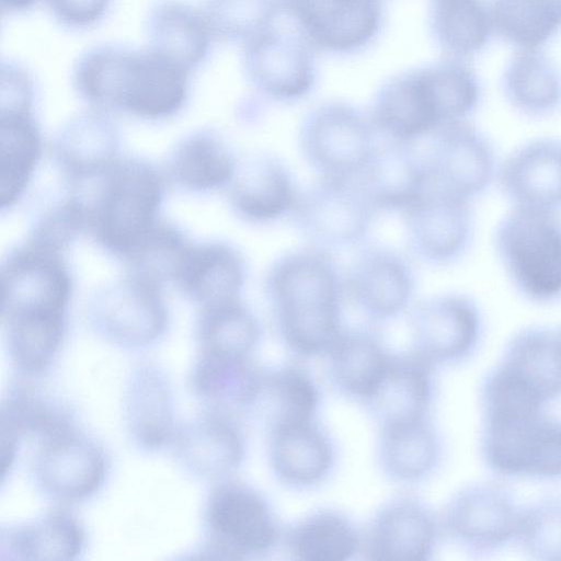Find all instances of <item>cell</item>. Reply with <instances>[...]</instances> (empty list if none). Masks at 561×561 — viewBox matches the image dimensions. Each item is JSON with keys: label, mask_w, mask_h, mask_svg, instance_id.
Here are the masks:
<instances>
[{"label": "cell", "mask_w": 561, "mask_h": 561, "mask_svg": "<svg viewBox=\"0 0 561 561\" xmlns=\"http://www.w3.org/2000/svg\"><path fill=\"white\" fill-rule=\"evenodd\" d=\"M519 531L534 554L561 559V504L546 503L522 516Z\"/></svg>", "instance_id": "7dc6e473"}, {"label": "cell", "mask_w": 561, "mask_h": 561, "mask_svg": "<svg viewBox=\"0 0 561 561\" xmlns=\"http://www.w3.org/2000/svg\"><path fill=\"white\" fill-rule=\"evenodd\" d=\"M245 277L241 253L227 242L210 241L187 245L172 282L204 309L239 300Z\"/></svg>", "instance_id": "7402d4cb"}, {"label": "cell", "mask_w": 561, "mask_h": 561, "mask_svg": "<svg viewBox=\"0 0 561 561\" xmlns=\"http://www.w3.org/2000/svg\"><path fill=\"white\" fill-rule=\"evenodd\" d=\"M502 370L540 403L561 393V331L527 329L510 343Z\"/></svg>", "instance_id": "836d02e7"}, {"label": "cell", "mask_w": 561, "mask_h": 561, "mask_svg": "<svg viewBox=\"0 0 561 561\" xmlns=\"http://www.w3.org/2000/svg\"><path fill=\"white\" fill-rule=\"evenodd\" d=\"M360 553L373 561H423L431 558L438 522L420 497L399 494L387 500L365 527Z\"/></svg>", "instance_id": "5bb4252c"}, {"label": "cell", "mask_w": 561, "mask_h": 561, "mask_svg": "<svg viewBox=\"0 0 561 561\" xmlns=\"http://www.w3.org/2000/svg\"><path fill=\"white\" fill-rule=\"evenodd\" d=\"M214 37L245 44L274 26L279 0H205L202 9Z\"/></svg>", "instance_id": "f6af8a7d"}, {"label": "cell", "mask_w": 561, "mask_h": 561, "mask_svg": "<svg viewBox=\"0 0 561 561\" xmlns=\"http://www.w3.org/2000/svg\"><path fill=\"white\" fill-rule=\"evenodd\" d=\"M440 439L428 415L378 426L376 461L389 480L414 484L438 465Z\"/></svg>", "instance_id": "4316f807"}, {"label": "cell", "mask_w": 561, "mask_h": 561, "mask_svg": "<svg viewBox=\"0 0 561 561\" xmlns=\"http://www.w3.org/2000/svg\"><path fill=\"white\" fill-rule=\"evenodd\" d=\"M493 28L522 49H536L561 27V0H491Z\"/></svg>", "instance_id": "7bdbcfd3"}, {"label": "cell", "mask_w": 561, "mask_h": 561, "mask_svg": "<svg viewBox=\"0 0 561 561\" xmlns=\"http://www.w3.org/2000/svg\"><path fill=\"white\" fill-rule=\"evenodd\" d=\"M83 545L78 520L67 512L53 511L2 535L1 552L22 560L67 561L76 558Z\"/></svg>", "instance_id": "f35d334b"}, {"label": "cell", "mask_w": 561, "mask_h": 561, "mask_svg": "<svg viewBox=\"0 0 561 561\" xmlns=\"http://www.w3.org/2000/svg\"><path fill=\"white\" fill-rule=\"evenodd\" d=\"M54 18L64 26L88 28L106 14L112 0H45Z\"/></svg>", "instance_id": "681fc988"}, {"label": "cell", "mask_w": 561, "mask_h": 561, "mask_svg": "<svg viewBox=\"0 0 561 561\" xmlns=\"http://www.w3.org/2000/svg\"><path fill=\"white\" fill-rule=\"evenodd\" d=\"M207 540L202 558L242 560L271 552L284 537L267 499L252 485L226 480L210 493L205 507Z\"/></svg>", "instance_id": "8992f818"}, {"label": "cell", "mask_w": 561, "mask_h": 561, "mask_svg": "<svg viewBox=\"0 0 561 561\" xmlns=\"http://www.w3.org/2000/svg\"><path fill=\"white\" fill-rule=\"evenodd\" d=\"M369 119L386 139L416 142L444 126L431 66L401 72L377 91Z\"/></svg>", "instance_id": "9a60e30c"}, {"label": "cell", "mask_w": 561, "mask_h": 561, "mask_svg": "<svg viewBox=\"0 0 561 561\" xmlns=\"http://www.w3.org/2000/svg\"><path fill=\"white\" fill-rule=\"evenodd\" d=\"M105 465L101 449L71 430L42 443L35 472L47 493L59 500L78 501L100 488Z\"/></svg>", "instance_id": "603a6c76"}, {"label": "cell", "mask_w": 561, "mask_h": 561, "mask_svg": "<svg viewBox=\"0 0 561 561\" xmlns=\"http://www.w3.org/2000/svg\"><path fill=\"white\" fill-rule=\"evenodd\" d=\"M414 145L391 139L378 142L357 179L378 211L404 213L432 186L426 154Z\"/></svg>", "instance_id": "44dd1931"}, {"label": "cell", "mask_w": 561, "mask_h": 561, "mask_svg": "<svg viewBox=\"0 0 561 561\" xmlns=\"http://www.w3.org/2000/svg\"><path fill=\"white\" fill-rule=\"evenodd\" d=\"M430 28L443 50L461 58L482 49L493 26L481 0H433Z\"/></svg>", "instance_id": "60d3db41"}, {"label": "cell", "mask_w": 561, "mask_h": 561, "mask_svg": "<svg viewBox=\"0 0 561 561\" xmlns=\"http://www.w3.org/2000/svg\"><path fill=\"white\" fill-rule=\"evenodd\" d=\"M238 160L214 133L195 131L184 137L169 157L171 179L182 188L205 192L228 186Z\"/></svg>", "instance_id": "74e56055"}, {"label": "cell", "mask_w": 561, "mask_h": 561, "mask_svg": "<svg viewBox=\"0 0 561 561\" xmlns=\"http://www.w3.org/2000/svg\"><path fill=\"white\" fill-rule=\"evenodd\" d=\"M522 516L507 494L493 485H472L447 504L443 525L456 540L484 547L497 545L519 530Z\"/></svg>", "instance_id": "484cf974"}, {"label": "cell", "mask_w": 561, "mask_h": 561, "mask_svg": "<svg viewBox=\"0 0 561 561\" xmlns=\"http://www.w3.org/2000/svg\"><path fill=\"white\" fill-rule=\"evenodd\" d=\"M483 450L491 467L503 473L561 476V423L539 412L486 420Z\"/></svg>", "instance_id": "7c38bea8"}, {"label": "cell", "mask_w": 561, "mask_h": 561, "mask_svg": "<svg viewBox=\"0 0 561 561\" xmlns=\"http://www.w3.org/2000/svg\"><path fill=\"white\" fill-rule=\"evenodd\" d=\"M227 187L233 213L257 225L290 215L299 194L290 170L270 153H255L238 161Z\"/></svg>", "instance_id": "ffe728a7"}, {"label": "cell", "mask_w": 561, "mask_h": 561, "mask_svg": "<svg viewBox=\"0 0 561 561\" xmlns=\"http://www.w3.org/2000/svg\"><path fill=\"white\" fill-rule=\"evenodd\" d=\"M118 134L104 111L91 108L70 118L55 144L56 160L73 184L90 182L118 157Z\"/></svg>", "instance_id": "f1b7e54d"}, {"label": "cell", "mask_w": 561, "mask_h": 561, "mask_svg": "<svg viewBox=\"0 0 561 561\" xmlns=\"http://www.w3.org/2000/svg\"><path fill=\"white\" fill-rule=\"evenodd\" d=\"M0 421L1 434L16 439L34 434L42 443L73 430L64 408L21 387L3 400Z\"/></svg>", "instance_id": "ee69618b"}, {"label": "cell", "mask_w": 561, "mask_h": 561, "mask_svg": "<svg viewBox=\"0 0 561 561\" xmlns=\"http://www.w3.org/2000/svg\"><path fill=\"white\" fill-rule=\"evenodd\" d=\"M377 213L358 180L318 178L299 192L289 216L305 239L329 251L360 242Z\"/></svg>", "instance_id": "ba28073f"}, {"label": "cell", "mask_w": 561, "mask_h": 561, "mask_svg": "<svg viewBox=\"0 0 561 561\" xmlns=\"http://www.w3.org/2000/svg\"><path fill=\"white\" fill-rule=\"evenodd\" d=\"M479 333L477 305L462 294L432 296L411 312V348L434 366L463 358L473 348Z\"/></svg>", "instance_id": "2e32d148"}, {"label": "cell", "mask_w": 561, "mask_h": 561, "mask_svg": "<svg viewBox=\"0 0 561 561\" xmlns=\"http://www.w3.org/2000/svg\"><path fill=\"white\" fill-rule=\"evenodd\" d=\"M434 367L412 348L391 352L377 389L363 404L378 426L428 415Z\"/></svg>", "instance_id": "d4e9b609"}, {"label": "cell", "mask_w": 561, "mask_h": 561, "mask_svg": "<svg viewBox=\"0 0 561 561\" xmlns=\"http://www.w3.org/2000/svg\"><path fill=\"white\" fill-rule=\"evenodd\" d=\"M279 5L312 49L335 55L366 48L383 20L380 0H279Z\"/></svg>", "instance_id": "9c48e42d"}, {"label": "cell", "mask_w": 561, "mask_h": 561, "mask_svg": "<svg viewBox=\"0 0 561 561\" xmlns=\"http://www.w3.org/2000/svg\"><path fill=\"white\" fill-rule=\"evenodd\" d=\"M402 214L409 247L427 264H450L462 256L471 242L470 199L434 183Z\"/></svg>", "instance_id": "4fadbf2b"}, {"label": "cell", "mask_w": 561, "mask_h": 561, "mask_svg": "<svg viewBox=\"0 0 561 561\" xmlns=\"http://www.w3.org/2000/svg\"><path fill=\"white\" fill-rule=\"evenodd\" d=\"M83 201L87 229L107 252L126 260L159 221L164 184L159 170L139 158H117Z\"/></svg>", "instance_id": "277c9868"}, {"label": "cell", "mask_w": 561, "mask_h": 561, "mask_svg": "<svg viewBox=\"0 0 561 561\" xmlns=\"http://www.w3.org/2000/svg\"><path fill=\"white\" fill-rule=\"evenodd\" d=\"M0 288L10 355L20 369L39 373L60 346L72 294L62 252L26 240L2 261Z\"/></svg>", "instance_id": "6da1fadb"}, {"label": "cell", "mask_w": 561, "mask_h": 561, "mask_svg": "<svg viewBox=\"0 0 561 561\" xmlns=\"http://www.w3.org/2000/svg\"><path fill=\"white\" fill-rule=\"evenodd\" d=\"M363 533L352 517L332 507L309 512L284 534L288 553L300 561H346L362 550Z\"/></svg>", "instance_id": "d6a6232c"}, {"label": "cell", "mask_w": 561, "mask_h": 561, "mask_svg": "<svg viewBox=\"0 0 561 561\" xmlns=\"http://www.w3.org/2000/svg\"><path fill=\"white\" fill-rule=\"evenodd\" d=\"M42 135L32 110L0 111V206L23 195L42 156Z\"/></svg>", "instance_id": "e575fe53"}, {"label": "cell", "mask_w": 561, "mask_h": 561, "mask_svg": "<svg viewBox=\"0 0 561 561\" xmlns=\"http://www.w3.org/2000/svg\"><path fill=\"white\" fill-rule=\"evenodd\" d=\"M90 314L101 334L126 346L156 341L168 324L161 284L133 272L103 287L91 302Z\"/></svg>", "instance_id": "8fae6325"}, {"label": "cell", "mask_w": 561, "mask_h": 561, "mask_svg": "<svg viewBox=\"0 0 561 561\" xmlns=\"http://www.w3.org/2000/svg\"><path fill=\"white\" fill-rule=\"evenodd\" d=\"M278 337L298 357L324 356L343 331L344 280L330 251L283 254L264 282Z\"/></svg>", "instance_id": "7a4b0ae2"}, {"label": "cell", "mask_w": 561, "mask_h": 561, "mask_svg": "<svg viewBox=\"0 0 561 561\" xmlns=\"http://www.w3.org/2000/svg\"><path fill=\"white\" fill-rule=\"evenodd\" d=\"M335 445L317 417L291 421L267 430V460L284 485L307 490L320 485L333 471Z\"/></svg>", "instance_id": "d6986e66"}, {"label": "cell", "mask_w": 561, "mask_h": 561, "mask_svg": "<svg viewBox=\"0 0 561 561\" xmlns=\"http://www.w3.org/2000/svg\"><path fill=\"white\" fill-rule=\"evenodd\" d=\"M321 393L309 370L299 363L262 367L249 413L267 430L283 423L317 417Z\"/></svg>", "instance_id": "1f68e13d"}, {"label": "cell", "mask_w": 561, "mask_h": 561, "mask_svg": "<svg viewBox=\"0 0 561 561\" xmlns=\"http://www.w3.org/2000/svg\"><path fill=\"white\" fill-rule=\"evenodd\" d=\"M42 0H0L2 14L25 12Z\"/></svg>", "instance_id": "f907efd6"}, {"label": "cell", "mask_w": 561, "mask_h": 561, "mask_svg": "<svg viewBox=\"0 0 561 561\" xmlns=\"http://www.w3.org/2000/svg\"><path fill=\"white\" fill-rule=\"evenodd\" d=\"M494 245L520 294L541 302L561 296V219L557 210L513 206L495 229Z\"/></svg>", "instance_id": "5b68a950"}, {"label": "cell", "mask_w": 561, "mask_h": 561, "mask_svg": "<svg viewBox=\"0 0 561 561\" xmlns=\"http://www.w3.org/2000/svg\"><path fill=\"white\" fill-rule=\"evenodd\" d=\"M510 103L530 116L551 112L561 99V78L553 64L536 49H522L510 60L502 80Z\"/></svg>", "instance_id": "ab89813d"}, {"label": "cell", "mask_w": 561, "mask_h": 561, "mask_svg": "<svg viewBox=\"0 0 561 561\" xmlns=\"http://www.w3.org/2000/svg\"><path fill=\"white\" fill-rule=\"evenodd\" d=\"M344 288L366 318L385 322L409 308L414 296L415 276L411 265L396 251L370 247L354 259Z\"/></svg>", "instance_id": "e0dca14e"}, {"label": "cell", "mask_w": 561, "mask_h": 561, "mask_svg": "<svg viewBox=\"0 0 561 561\" xmlns=\"http://www.w3.org/2000/svg\"><path fill=\"white\" fill-rule=\"evenodd\" d=\"M390 354L373 329L344 328L324 355L329 380L340 394L364 404L377 389Z\"/></svg>", "instance_id": "83f0119b"}, {"label": "cell", "mask_w": 561, "mask_h": 561, "mask_svg": "<svg viewBox=\"0 0 561 561\" xmlns=\"http://www.w3.org/2000/svg\"><path fill=\"white\" fill-rule=\"evenodd\" d=\"M149 48L188 72L208 56L214 38L203 10L183 0H158L146 19Z\"/></svg>", "instance_id": "4dcf8cb0"}, {"label": "cell", "mask_w": 561, "mask_h": 561, "mask_svg": "<svg viewBox=\"0 0 561 561\" xmlns=\"http://www.w3.org/2000/svg\"><path fill=\"white\" fill-rule=\"evenodd\" d=\"M261 366L251 357H230L202 352L192 385L215 411L249 412L259 386Z\"/></svg>", "instance_id": "d590c367"}, {"label": "cell", "mask_w": 561, "mask_h": 561, "mask_svg": "<svg viewBox=\"0 0 561 561\" xmlns=\"http://www.w3.org/2000/svg\"><path fill=\"white\" fill-rule=\"evenodd\" d=\"M426 153L432 182L467 199L480 195L495 173V156L485 136L466 121L434 134Z\"/></svg>", "instance_id": "ac0fdd59"}, {"label": "cell", "mask_w": 561, "mask_h": 561, "mask_svg": "<svg viewBox=\"0 0 561 561\" xmlns=\"http://www.w3.org/2000/svg\"><path fill=\"white\" fill-rule=\"evenodd\" d=\"M173 438L185 466L210 479H224L233 473L245 456L240 427L228 413L220 411L193 420Z\"/></svg>", "instance_id": "f546056e"}, {"label": "cell", "mask_w": 561, "mask_h": 561, "mask_svg": "<svg viewBox=\"0 0 561 561\" xmlns=\"http://www.w3.org/2000/svg\"><path fill=\"white\" fill-rule=\"evenodd\" d=\"M188 75L149 47L104 44L79 56L72 69V84L92 108L160 121L183 108L190 91Z\"/></svg>", "instance_id": "3957f363"}, {"label": "cell", "mask_w": 561, "mask_h": 561, "mask_svg": "<svg viewBox=\"0 0 561 561\" xmlns=\"http://www.w3.org/2000/svg\"><path fill=\"white\" fill-rule=\"evenodd\" d=\"M262 335L255 314L241 300L204 308L197 324L202 352L251 357Z\"/></svg>", "instance_id": "b9f144b4"}, {"label": "cell", "mask_w": 561, "mask_h": 561, "mask_svg": "<svg viewBox=\"0 0 561 561\" xmlns=\"http://www.w3.org/2000/svg\"><path fill=\"white\" fill-rule=\"evenodd\" d=\"M0 72L1 111L32 110L35 88L31 73L13 61H2Z\"/></svg>", "instance_id": "c3c4849f"}, {"label": "cell", "mask_w": 561, "mask_h": 561, "mask_svg": "<svg viewBox=\"0 0 561 561\" xmlns=\"http://www.w3.org/2000/svg\"><path fill=\"white\" fill-rule=\"evenodd\" d=\"M242 66L261 95L280 103L308 96L318 78L313 49L299 34L275 26L243 44Z\"/></svg>", "instance_id": "30bf717a"}, {"label": "cell", "mask_w": 561, "mask_h": 561, "mask_svg": "<svg viewBox=\"0 0 561 561\" xmlns=\"http://www.w3.org/2000/svg\"><path fill=\"white\" fill-rule=\"evenodd\" d=\"M500 186L513 206L561 207V140L539 138L513 151L499 170Z\"/></svg>", "instance_id": "cb8c5ba5"}, {"label": "cell", "mask_w": 561, "mask_h": 561, "mask_svg": "<svg viewBox=\"0 0 561 561\" xmlns=\"http://www.w3.org/2000/svg\"><path fill=\"white\" fill-rule=\"evenodd\" d=\"M128 428L147 449H157L173 438L172 403L165 376L154 366L139 367L126 393Z\"/></svg>", "instance_id": "8d00e7d4"}, {"label": "cell", "mask_w": 561, "mask_h": 561, "mask_svg": "<svg viewBox=\"0 0 561 561\" xmlns=\"http://www.w3.org/2000/svg\"><path fill=\"white\" fill-rule=\"evenodd\" d=\"M300 151L318 178L357 180L377 145L369 117L343 101H327L304 117Z\"/></svg>", "instance_id": "52a82bcc"}, {"label": "cell", "mask_w": 561, "mask_h": 561, "mask_svg": "<svg viewBox=\"0 0 561 561\" xmlns=\"http://www.w3.org/2000/svg\"><path fill=\"white\" fill-rule=\"evenodd\" d=\"M83 229H87L84 204L80 196H72L44 214L26 240L62 252Z\"/></svg>", "instance_id": "bcb514c9"}]
</instances>
